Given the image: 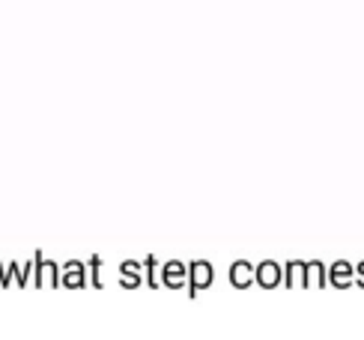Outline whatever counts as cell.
<instances>
[{
  "mask_svg": "<svg viewBox=\"0 0 364 340\" xmlns=\"http://www.w3.org/2000/svg\"><path fill=\"white\" fill-rule=\"evenodd\" d=\"M186 262H179V260H171V262H164L161 266V281L168 284L171 289H179L182 281H186Z\"/></svg>",
  "mask_w": 364,
  "mask_h": 340,
  "instance_id": "obj_1",
  "label": "cell"
},
{
  "mask_svg": "<svg viewBox=\"0 0 364 340\" xmlns=\"http://www.w3.org/2000/svg\"><path fill=\"white\" fill-rule=\"evenodd\" d=\"M257 284L260 287H278L281 284V266L278 262H272V260L260 262V266H257Z\"/></svg>",
  "mask_w": 364,
  "mask_h": 340,
  "instance_id": "obj_2",
  "label": "cell"
},
{
  "mask_svg": "<svg viewBox=\"0 0 364 340\" xmlns=\"http://www.w3.org/2000/svg\"><path fill=\"white\" fill-rule=\"evenodd\" d=\"M212 284V266L206 260H197V262H191V287L194 289H206ZM191 289V292H194Z\"/></svg>",
  "mask_w": 364,
  "mask_h": 340,
  "instance_id": "obj_3",
  "label": "cell"
},
{
  "mask_svg": "<svg viewBox=\"0 0 364 340\" xmlns=\"http://www.w3.org/2000/svg\"><path fill=\"white\" fill-rule=\"evenodd\" d=\"M36 287H45V284H57V266L48 262L42 254H36V277H33Z\"/></svg>",
  "mask_w": 364,
  "mask_h": 340,
  "instance_id": "obj_4",
  "label": "cell"
},
{
  "mask_svg": "<svg viewBox=\"0 0 364 340\" xmlns=\"http://www.w3.org/2000/svg\"><path fill=\"white\" fill-rule=\"evenodd\" d=\"M230 281H233V287H248L251 281H254V266L251 262H233L230 266Z\"/></svg>",
  "mask_w": 364,
  "mask_h": 340,
  "instance_id": "obj_5",
  "label": "cell"
},
{
  "mask_svg": "<svg viewBox=\"0 0 364 340\" xmlns=\"http://www.w3.org/2000/svg\"><path fill=\"white\" fill-rule=\"evenodd\" d=\"M63 269V284L66 287H81L87 277H84V269L87 266H81V262H66V266H60Z\"/></svg>",
  "mask_w": 364,
  "mask_h": 340,
  "instance_id": "obj_6",
  "label": "cell"
},
{
  "mask_svg": "<svg viewBox=\"0 0 364 340\" xmlns=\"http://www.w3.org/2000/svg\"><path fill=\"white\" fill-rule=\"evenodd\" d=\"M323 269H326V266H320V262H301V272H305L301 284H305V287H311V284H326Z\"/></svg>",
  "mask_w": 364,
  "mask_h": 340,
  "instance_id": "obj_7",
  "label": "cell"
},
{
  "mask_svg": "<svg viewBox=\"0 0 364 340\" xmlns=\"http://www.w3.org/2000/svg\"><path fill=\"white\" fill-rule=\"evenodd\" d=\"M353 272H355V266H350V262H335V266H331V284H350Z\"/></svg>",
  "mask_w": 364,
  "mask_h": 340,
  "instance_id": "obj_8",
  "label": "cell"
},
{
  "mask_svg": "<svg viewBox=\"0 0 364 340\" xmlns=\"http://www.w3.org/2000/svg\"><path fill=\"white\" fill-rule=\"evenodd\" d=\"M141 272V262L138 260H126L123 266H119V275H138Z\"/></svg>",
  "mask_w": 364,
  "mask_h": 340,
  "instance_id": "obj_9",
  "label": "cell"
}]
</instances>
